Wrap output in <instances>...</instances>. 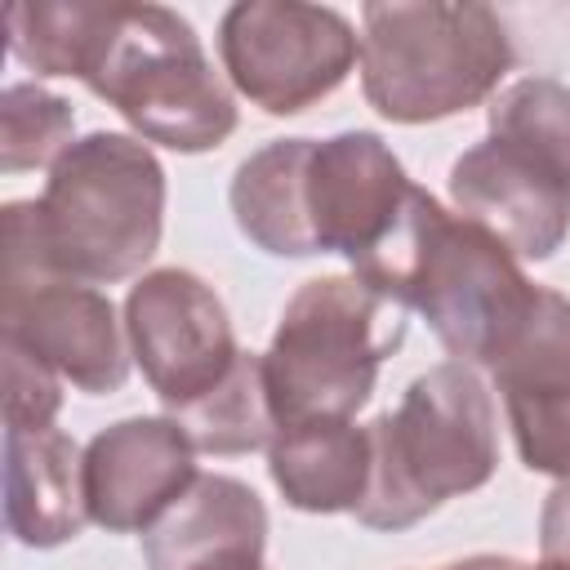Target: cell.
Returning <instances> with one entry per match:
<instances>
[{
	"label": "cell",
	"instance_id": "obj_7",
	"mask_svg": "<svg viewBox=\"0 0 570 570\" xmlns=\"http://www.w3.org/2000/svg\"><path fill=\"white\" fill-rule=\"evenodd\" d=\"M227 85L267 116H298L330 98L361 62V36L330 4L240 0L218 18Z\"/></svg>",
	"mask_w": 570,
	"mask_h": 570
},
{
	"label": "cell",
	"instance_id": "obj_9",
	"mask_svg": "<svg viewBox=\"0 0 570 570\" xmlns=\"http://www.w3.org/2000/svg\"><path fill=\"white\" fill-rule=\"evenodd\" d=\"M0 330L9 343L31 352L40 365H49L62 383L89 396L120 392L134 365L116 303L85 281H67V276L4 281Z\"/></svg>",
	"mask_w": 570,
	"mask_h": 570
},
{
	"label": "cell",
	"instance_id": "obj_3",
	"mask_svg": "<svg viewBox=\"0 0 570 570\" xmlns=\"http://www.w3.org/2000/svg\"><path fill=\"white\" fill-rule=\"evenodd\" d=\"M36 232L53 276L85 285L138 276L165 232V165L134 134L76 138L45 178Z\"/></svg>",
	"mask_w": 570,
	"mask_h": 570
},
{
	"label": "cell",
	"instance_id": "obj_4",
	"mask_svg": "<svg viewBox=\"0 0 570 570\" xmlns=\"http://www.w3.org/2000/svg\"><path fill=\"white\" fill-rule=\"evenodd\" d=\"M512 45L490 4H361V94L392 125L450 120L499 94Z\"/></svg>",
	"mask_w": 570,
	"mask_h": 570
},
{
	"label": "cell",
	"instance_id": "obj_6",
	"mask_svg": "<svg viewBox=\"0 0 570 570\" xmlns=\"http://www.w3.org/2000/svg\"><path fill=\"white\" fill-rule=\"evenodd\" d=\"M405 307L347 276H316L294 289L263 352L281 423L352 419L379 383V365L405 343Z\"/></svg>",
	"mask_w": 570,
	"mask_h": 570
},
{
	"label": "cell",
	"instance_id": "obj_24",
	"mask_svg": "<svg viewBox=\"0 0 570 570\" xmlns=\"http://www.w3.org/2000/svg\"><path fill=\"white\" fill-rule=\"evenodd\" d=\"M205 570H263V557H227V561H214Z\"/></svg>",
	"mask_w": 570,
	"mask_h": 570
},
{
	"label": "cell",
	"instance_id": "obj_15",
	"mask_svg": "<svg viewBox=\"0 0 570 570\" xmlns=\"http://www.w3.org/2000/svg\"><path fill=\"white\" fill-rule=\"evenodd\" d=\"M85 521V450L62 428H4V530L22 548H58Z\"/></svg>",
	"mask_w": 570,
	"mask_h": 570
},
{
	"label": "cell",
	"instance_id": "obj_5",
	"mask_svg": "<svg viewBox=\"0 0 570 570\" xmlns=\"http://www.w3.org/2000/svg\"><path fill=\"white\" fill-rule=\"evenodd\" d=\"M80 80L94 98L116 107L147 147L196 156L223 147L240 125L236 89L205 53L196 27L165 4L116 0Z\"/></svg>",
	"mask_w": 570,
	"mask_h": 570
},
{
	"label": "cell",
	"instance_id": "obj_19",
	"mask_svg": "<svg viewBox=\"0 0 570 570\" xmlns=\"http://www.w3.org/2000/svg\"><path fill=\"white\" fill-rule=\"evenodd\" d=\"M187 441L196 445V454H249V450H267L276 436V410H272V392H267V374H263V356L258 352H240L236 370L196 405L169 414Z\"/></svg>",
	"mask_w": 570,
	"mask_h": 570
},
{
	"label": "cell",
	"instance_id": "obj_18",
	"mask_svg": "<svg viewBox=\"0 0 570 570\" xmlns=\"http://www.w3.org/2000/svg\"><path fill=\"white\" fill-rule=\"evenodd\" d=\"M116 0H18L9 4V53L36 76H85Z\"/></svg>",
	"mask_w": 570,
	"mask_h": 570
},
{
	"label": "cell",
	"instance_id": "obj_21",
	"mask_svg": "<svg viewBox=\"0 0 570 570\" xmlns=\"http://www.w3.org/2000/svg\"><path fill=\"white\" fill-rule=\"evenodd\" d=\"M490 138L530 147L570 169V85L552 76H521L490 98Z\"/></svg>",
	"mask_w": 570,
	"mask_h": 570
},
{
	"label": "cell",
	"instance_id": "obj_14",
	"mask_svg": "<svg viewBox=\"0 0 570 570\" xmlns=\"http://www.w3.org/2000/svg\"><path fill=\"white\" fill-rule=\"evenodd\" d=\"M267 508L263 499L223 472H200L165 517L142 530L147 570H205L227 557H263Z\"/></svg>",
	"mask_w": 570,
	"mask_h": 570
},
{
	"label": "cell",
	"instance_id": "obj_22",
	"mask_svg": "<svg viewBox=\"0 0 570 570\" xmlns=\"http://www.w3.org/2000/svg\"><path fill=\"white\" fill-rule=\"evenodd\" d=\"M0 352H4V428L13 432L58 428L53 419L62 410V379L9 338H0Z\"/></svg>",
	"mask_w": 570,
	"mask_h": 570
},
{
	"label": "cell",
	"instance_id": "obj_10",
	"mask_svg": "<svg viewBox=\"0 0 570 570\" xmlns=\"http://www.w3.org/2000/svg\"><path fill=\"white\" fill-rule=\"evenodd\" d=\"M512 445L530 472L570 476V298L539 285L525 321L490 361Z\"/></svg>",
	"mask_w": 570,
	"mask_h": 570
},
{
	"label": "cell",
	"instance_id": "obj_23",
	"mask_svg": "<svg viewBox=\"0 0 570 570\" xmlns=\"http://www.w3.org/2000/svg\"><path fill=\"white\" fill-rule=\"evenodd\" d=\"M539 552L543 561L570 566V476L557 481L539 512Z\"/></svg>",
	"mask_w": 570,
	"mask_h": 570
},
{
	"label": "cell",
	"instance_id": "obj_17",
	"mask_svg": "<svg viewBox=\"0 0 570 570\" xmlns=\"http://www.w3.org/2000/svg\"><path fill=\"white\" fill-rule=\"evenodd\" d=\"M316 138H272L249 151L227 187L240 236L272 258H312L316 240L307 227V156Z\"/></svg>",
	"mask_w": 570,
	"mask_h": 570
},
{
	"label": "cell",
	"instance_id": "obj_2",
	"mask_svg": "<svg viewBox=\"0 0 570 570\" xmlns=\"http://www.w3.org/2000/svg\"><path fill=\"white\" fill-rule=\"evenodd\" d=\"M370 428V485L356 503L365 530H410L445 499L481 490L499 468V419L481 374L441 361L419 374L396 410Z\"/></svg>",
	"mask_w": 570,
	"mask_h": 570
},
{
	"label": "cell",
	"instance_id": "obj_11",
	"mask_svg": "<svg viewBox=\"0 0 570 570\" xmlns=\"http://www.w3.org/2000/svg\"><path fill=\"white\" fill-rule=\"evenodd\" d=\"M450 200L517 258L543 263L570 232V169L490 134L450 165Z\"/></svg>",
	"mask_w": 570,
	"mask_h": 570
},
{
	"label": "cell",
	"instance_id": "obj_13",
	"mask_svg": "<svg viewBox=\"0 0 570 570\" xmlns=\"http://www.w3.org/2000/svg\"><path fill=\"white\" fill-rule=\"evenodd\" d=\"M405 191L410 174L374 129H343L312 142L303 200L316 254L365 258L392 227Z\"/></svg>",
	"mask_w": 570,
	"mask_h": 570
},
{
	"label": "cell",
	"instance_id": "obj_20",
	"mask_svg": "<svg viewBox=\"0 0 570 570\" xmlns=\"http://www.w3.org/2000/svg\"><path fill=\"white\" fill-rule=\"evenodd\" d=\"M71 142H76V116L62 94L36 80L4 85L0 94V169L4 174L53 169Z\"/></svg>",
	"mask_w": 570,
	"mask_h": 570
},
{
	"label": "cell",
	"instance_id": "obj_12",
	"mask_svg": "<svg viewBox=\"0 0 570 570\" xmlns=\"http://www.w3.org/2000/svg\"><path fill=\"white\" fill-rule=\"evenodd\" d=\"M196 445L169 414H134L85 445V508L107 534L151 530L196 481Z\"/></svg>",
	"mask_w": 570,
	"mask_h": 570
},
{
	"label": "cell",
	"instance_id": "obj_1",
	"mask_svg": "<svg viewBox=\"0 0 570 570\" xmlns=\"http://www.w3.org/2000/svg\"><path fill=\"white\" fill-rule=\"evenodd\" d=\"M352 276L419 312L450 361L490 365L525 321L539 285L517 254L481 223L450 214L428 187L405 191L383 240L352 263Z\"/></svg>",
	"mask_w": 570,
	"mask_h": 570
},
{
	"label": "cell",
	"instance_id": "obj_16",
	"mask_svg": "<svg viewBox=\"0 0 570 570\" xmlns=\"http://www.w3.org/2000/svg\"><path fill=\"white\" fill-rule=\"evenodd\" d=\"M267 472L298 512H356L370 485V428L352 419L281 423L267 445Z\"/></svg>",
	"mask_w": 570,
	"mask_h": 570
},
{
	"label": "cell",
	"instance_id": "obj_8",
	"mask_svg": "<svg viewBox=\"0 0 570 570\" xmlns=\"http://www.w3.org/2000/svg\"><path fill=\"white\" fill-rule=\"evenodd\" d=\"M125 334L134 365L160 396L165 414L209 396L240 361L223 298L187 267H156L138 276L125 298Z\"/></svg>",
	"mask_w": 570,
	"mask_h": 570
}]
</instances>
